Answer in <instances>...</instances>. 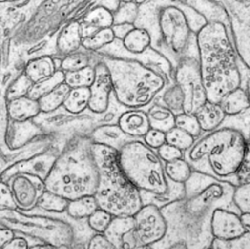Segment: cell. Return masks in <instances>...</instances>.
Segmentation results:
<instances>
[{
	"instance_id": "obj_1",
	"label": "cell",
	"mask_w": 250,
	"mask_h": 249,
	"mask_svg": "<svg viewBox=\"0 0 250 249\" xmlns=\"http://www.w3.org/2000/svg\"><path fill=\"white\" fill-rule=\"evenodd\" d=\"M185 197L160 208L167 222L163 240L151 249L211 248V221L217 209L241 213L234 201L236 187L193 170L185 183Z\"/></svg>"
},
{
	"instance_id": "obj_2",
	"label": "cell",
	"mask_w": 250,
	"mask_h": 249,
	"mask_svg": "<svg viewBox=\"0 0 250 249\" xmlns=\"http://www.w3.org/2000/svg\"><path fill=\"white\" fill-rule=\"evenodd\" d=\"M197 44L207 100L220 103L226 95L242 86L236 50L226 25L220 21L206 23L198 31Z\"/></svg>"
},
{
	"instance_id": "obj_3",
	"label": "cell",
	"mask_w": 250,
	"mask_h": 249,
	"mask_svg": "<svg viewBox=\"0 0 250 249\" xmlns=\"http://www.w3.org/2000/svg\"><path fill=\"white\" fill-rule=\"evenodd\" d=\"M250 137L233 126L222 124L219 128L203 133L184 158L192 169L239 187V172L248 150Z\"/></svg>"
},
{
	"instance_id": "obj_4",
	"label": "cell",
	"mask_w": 250,
	"mask_h": 249,
	"mask_svg": "<svg viewBox=\"0 0 250 249\" xmlns=\"http://www.w3.org/2000/svg\"><path fill=\"white\" fill-rule=\"evenodd\" d=\"M88 134H76L66 143L45 180V188L72 200L95 195L99 181L98 165Z\"/></svg>"
},
{
	"instance_id": "obj_5",
	"label": "cell",
	"mask_w": 250,
	"mask_h": 249,
	"mask_svg": "<svg viewBox=\"0 0 250 249\" xmlns=\"http://www.w3.org/2000/svg\"><path fill=\"white\" fill-rule=\"evenodd\" d=\"M92 151L99 172L95 197L100 209L114 216H134L144 205L141 192L123 172L118 151L94 143Z\"/></svg>"
},
{
	"instance_id": "obj_6",
	"label": "cell",
	"mask_w": 250,
	"mask_h": 249,
	"mask_svg": "<svg viewBox=\"0 0 250 249\" xmlns=\"http://www.w3.org/2000/svg\"><path fill=\"white\" fill-rule=\"evenodd\" d=\"M108 68L116 98L130 109L148 105L166 84L160 74L138 63L120 61L116 63L115 68Z\"/></svg>"
},
{
	"instance_id": "obj_7",
	"label": "cell",
	"mask_w": 250,
	"mask_h": 249,
	"mask_svg": "<svg viewBox=\"0 0 250 249\" xmlns=\"http://www.w3.org/2000/svg\"><path fill=\"white\" fill-rule=\"evenodd\" d=\"M119 162L128 179L140 190L163 194L168 189V179L163 160L144 142L132 140L119 152Z\"/></svg>"
},
{
	"instance_id": "obj_8",
	"label": "cell",
	"mask_w": 250,
	"mask_h": 249,
	"mask_svg": "<svg viewBox=\"0 0 250 249\" xmlns=\"http://www.w3.org/2000/svg\"><path fill=\"white\" fill-rule=\"evenodd\" d=\"M174 80L183 92L184 112L195 114L208 101L199 61L192 58L182 60L175 72Z\"/></svg>"
},
{
	"instance_id": "obj_9",
	"label": "cell",
	"mask_w": 250,
	"mask_h": 249,
	"mask_svg": "<svg viewBox=\"0 0 250 249\" xmlns=\"http://www.w3.org/2000/svg\"><path fill=\"white\" fill-rule=\"evenodd\" d=\"M133 216L138 249L151 248L166 236L167 222L158 206L144 204Z\"/></svg>"
},
{
	"instance_id": "obj_10",
	"label": "cell",
	"mask_w": 250,
	"mask_h": 249,
	"mask_svg": "<svg viewBox=\"0 0 250 249\" xmlns=\"http://www.w3.org/2000/svg\"><path fill=\"white\" fill-rule=\"evenodd\" d=\"M159 24L166 43L176 54L183 53L190 36V27L185 13L175 6H168L162 10Z\"/></svg>"
},
{
	"instance_id": "obj_11",
	"label": "cell",
	"mask_w": 250,
	"mask_h": 249,
	"mask_svg": "<svg viewBox=\"0 0 250 249\" xmlns=\"http://www.w3.org/2000/svg\"><path fill=\"white\" fill-rule=\"evenodd\" d=\"M12 192L18 209L30 211L38 206V200L46 190L45 179L38 174L21 173L12 179Z\"/></svg>"
},
{
	"instance_id": "obj_12",
	"label": "cell",
	"mask_w": 250,
	"mask_h": 249,
	"mask_svg": "<svg viewBox=\"0 0 250 249\" xmlns=\"http://www.w3.org/2000/svg\"><path fill=\"white\" fill-rule=\"evenodd\" d=\"M231 28L236 52L250 70V4H239L233 11Z\"/></svg>"
},
{
	"instance_id": "obj_13",
	"label": "cell",
	"mask_w": 250,
	"mask_h": 249,
	"mask_svg": "<svg viewBox=\"0 0 250 249\" xmlns=\"http://www.w3.org/2000/svg\"><path fill=\"white\" fill-rule=\"evenodd\" d=\"M95 77L91 85L89 109L95 114L108 111L110 96L113 92L112 78L108 65L100 62L95 66Z\"/></svg>"
},
{
	"instance_id": "obj_14",
	"label": "cell",
	"mask_w": 250,
	"mask_h": 249,
	"mask_svg": "<svg viewBox=\"0 0 250 249\" xmlns=\"http://www.w3.org/2000/svg\"><path fill=\"white\" fill-rule=\"evenodd\" d=\"M241 213L226 209H217L211 217L213 237L221 241H230L246 232L240 217Z\"/></svg>"
},
{
	"instance_id": "obj_15",
	"label": "cell",
	"mask_w": 250,
	"mask_h": 249,
	"mask_svg": "<svg viewBox=\"0 0 250 249\" xmlns=\"http://www.w3.org/2000/svg\"><path fill=\"white\" fill-rule=\"evenodd\" d=\"M133 216H114L104 235L115 249H138Z\"/></svg>"
},
{
	"instance_id": "obj_16",
	"label": "cell",
	"mask_w": 250,
	"mask_h": 249,
	"mask_svg": "<svg viewBox=\"0 0 250 249\" xmlns=\"http://www.w3.org/2000/svg\"><path fill=\"white\" fill-rule=\"evenodd\" d=\"M92 142L104 145L120 152L126 143L138 140L126 134L118 124H104L94 129L90 133Z\"/></svg>"
},
{
	"instance_id": "obj_17",
	"label": "cell",
	"mask_w": 250,
	"mask_h": 249,
	"mask_svg": "<svg viewBox=\"0 0 250 249\" xmlns=\"http://www.w3.org/2000/svg\"><path fill=\"white\" fill-rule=\"evenodd\" d=\"M118 125L126 134L135 139L144 138L151 129L147 113L135 108L125 111L120 115Z\"/></svg>"
},
{
	"instance_id": "obj_18",
	"label": "cell",
	"mask_w": 250,
	"mask_h": 249,
	"mask_svg": "<svg viewBox=\"0 0 250 249\" xmlns=\"http://www.w3.org/2000/svg\"><path fill=\"white\" fill-rule=\"evenodd\" d=\"M41 113L38 100L28 95L13 98L7 105V114L15 122H26L38 116Z\"/></svg>"
},
{
	"instance_id": "obj_19",
	"label": "cell",
	"mask_w": 250,
	"mask_h": 249,
	"mask_svg": "<svg viewBox=\"0 0 250 249\" xmlns=\"http://www.w3.org/2000/svg\"><path fill=\"white\" fill-rule=\"evenodd\" d=\"M83 39V26L78 21L70 22L59 34L57 48L59 52L67 56L79 51Z\"/></svg>"
},
{
	"instance_id": "obj_20",
	"label": "cell",
	"mask_w": 250,
	"mask_h": 249,
	"mask_svg": "<svg viewBox=\"0 0 250 249\" xmlns=\"http://www.w3.org/2000/svg\"><path fill=\"white\" fill-rule=\"evenodd\" d=\"M203 133L214 131L220 127L227 115L220 103L207 101L195 114Z\"/></svg>"
},
{
	"instance_id": "obj_21",
	"label": "cell",
	"mask_w": 250,
	"mask_h": 249,
	"mask_svg": "<svg viewBox=\"0 0 250 249\" xmlns=\"http://www.w3.org/2000/svg\"><path fill=\"white\" fill-rule=\"evenodd\" d=\"M56 71L55 63L50 57H42L32 60L25 68V74L33 83L48 78Z\"/></svg>"
},
{
	"instance_id": "obj_22",
	"label": "cell",
	"mask_w": 250,
	"mask_h": 249,
	"mask_svg": "<svg viewBox=\"0 0 250 249\" xmlns=\"http://www.w3.org/2000/svg\"><path fill=\"white\" fill-rule=\"evenodd\" d=\"M220 104L227 115H237L250 108L249 97L243 86L228 94L220 101Z\"/></svg>"
},
{
	"instance_id": "obj_23",
	"label": "cell",
	"mask_w": 250,
	"mask_h": 249,
	"mask_svg": "<svg viewBox=\"0 0 250 249\" xmlns=\"http://www.w3.org/2000/svg\"><path fill=\"white\" fill-rule=\"evenodd\" d=\"M147 115L151 128L166 133L175 127L176 114L165 105L155 104L148 110Z\"/></svg>"
},
{
	"instance_id": "obj_24",
	"label": "cell",
	"mask_w": 250,
	"mask_h": 249,
	"mask_svg": "<svg viewBox=\"0 0 250 249\" xmlns=\"http://www.w3.org/2000/svg\"><path fill=\"white\" fill-rule=\"evenodd\" d=\"M98 209L95 195H86L70 200L66 211L72 219L81 220L88 219Z\"/></svg>"
},
{
	"instance_id": "obj_25",
	"label": "cell",
	"mask_w": 250,
	"mask_h": 249,
	"mask_svg": "<svg viewBox=\"0 0 250 249\" xmlns=\"http://www.w3.org/2000/svg\"><path fill=\"white\" fill-rule=\"evenodd\" d=\"M71 88L62 83L38 99L41 113L50 114L63 106Z\"/></svg>"
},
{
	"instance_id": "obj_26",
	"label": "cell",
	"mask_w": 250,
	"mask_h": 249,
	"mask_svg": "<svg viewBox=\"0 0 250 249\" xmlns=\"http://www.w3.org/2000/svg\"><path fill=\"white\" fill-rule=\"evenodd\" d=\"M89 88H73L70 89L63 107L71 115H80L89 108Z\"/></svg>"
},
{
	"instance_id": "obj_27",
	"label": "cell",
	"mask_w": 250,
	"mask_h": 249,
	"mask_svg": "<svg viewBox=\"0 0 250 249\" xmlns=\"http://www.w3.org/2000/svg\"><path fill=\"white\" fill-rule=\"evenodd\" d=\"M83 27L98 30L114 25V13L104 6H98L88 12L83 19Z\"/></svg>"
},
{
	"instance_id": "obj_28",
	"label": "cell",
	"mask_w": 250,
	"mask_h": 249,
	"mask_svg": "<svg viewBox=\"0 0 250 249\" xmlns=\"http://www.w3.org/2000/svg\"><path fill=\"white\" fill-rule=\"evenodd\" d=\"M151 42L149 32L144 28L136 26L123 39L125 49L134 54L144 53L149 47Z\"/></svg>"
},
{
	"instance_id": "obj_29",
	"label": "cell",
	"mask_w": 250,
	"mask_h": 249,
	"mask_svg": "<svg viewBox=\"0 0 250 249\" xmlns=\"http://www.w3.org/2000/svg\"><path fill=\"white\" fill-rule=\"evenodd\" d=\"M64 77H65V73L63 70L61 69L57 70L56 73L48 78L33 83L28 92V96L38 100L40 98L49 93L59 85L64 83Z\"/></svg>"
},
{
	"instance_id": "obj_30",
	"label": "cell",
	"mask_w": 250,
	"mask_h": 249,
	"mask_svg": "<svg viewBox=\"0 0 250 249\" xmlns=\"http://www.w3.org/2000/svg\"><path fill=\"white\" fill-rule=\"evenodd\" d=\"M192 171L193 169L190 164L184 157L166 162L165 165L167 178L173 182L185 184L192 174Z\"/></svg>"
},
{
	"instance_id": "obj_31",
	"label": "cell",
	"mask_w": 250,
	"mask_h": 249,
	"mask_svg": "<svg viewBox=\"0 0 250 249\" xmlns=\"http://www.w3.org/2000/svg\"><path fill=\"white\" fill-rule=\"evenodd\" d=\"M115 39L111 27L100 29L83 38L82 47L88 51H98L114 42Z\"/></svg>"
},
{
	"instance_id": "obj_32",
	"label": "cell",
	"mask_w": 250,
	"mask_h": 249,
	"mask_svg": "<svg viewBox=\"0 0 250 249\" xmlns=\"http://www.w3.org/2000/svg\"><path fill=\"white\" fill-rule=\"evenodd\" d=\"M69 201L65 197L54 192L45 190L40 197L38 206L50 213H64L67 211Z\"/></svg>"
},
{
	"instance_id": "obj_33",
	"label": "cell",
	"mask_w": 250,
	"mask_h": 249,
	"mask_svg": "<svg viewBox=\"0 0 250 249\" xmlns=\"http://www.w3.org/2000/svg\"><path fill=\"white\" fill-rule=\"evenodd\" d=\"M147 193L151 197L150 202L148 203H153L159 208H161L171 202L180 200L185 197V184L173 182L168 179V189L164 194H154L149 192Z\"/></svg>"
},
{
	"instance_id": "obj_34",
	"label": "cell",
	"mask_w": 250,
	"mask_h": 249,
	"mask_svg": "<svg viewBox=\"0 0 250 249\" xmlns=\"http://www.w3.org/2000/svg\"><path fill=\"white\" fill-rule=\"evenodd\" d=\"M95 77V67L88 66L77 71L65 73L64 83L73 88H89Z\"/></svg>"
},
{
	"instance_id": "obj_35",
	"label": "cell",
	"mask_w": 250,
	"mask_h": 249,
	"mask_svg": "<svg viewBox=\"0 0 250 249\" xmlns=\"http://www.w3.org/2000/svg\"><path fill=\"white\" fill-rule=\"evenodd\" d=\"M162 98L165 106L173 111L176 115L184 112L185 97L179 85L174 83V85L166 89Z\"/></svg>"
},
{
	"instance_id": "obj_36",
	"label": "cell",
	"mask_w": 250,
	"mask_h": 249,
	"mask_svg": "<svg viewBox=\"0 0 250 249\" xmlns=\"http://www.w3.org/2000/svg\"><path fill=\"white\" fill-rule=\"evenodd\" d=\"M166 143L175 146L183 152L190 149L196 139L189 133L174 127L166 133Z\"/></svg>"
},
{
	"instance_id": "obj_37",
	"label": "cell",
	"mask_w": 250,
	"mask_h": 249,
	"mask_svg": "<svg viewBox=\"0 0 250 249\" xmlns=\"http://www.w3.org/2000/svg\"><path fill=\"white\" fill-rule=\"evenodd\" d=\"M175 127L189 133L195 139L198 138L203 134L201 126L195 114L185 112L176 114Z\"/></svg>"
},
{
	"instance_id": "obj_38",
	"label": "cell",
	"mask_w": 250,
	"mask_h": 249,
	"mask_svg": "<svg viewBox=\"0 0 250 249\" xmlns=\"http://www.w3.org/2000/svg\"><path fill=\"white\" fill-rule=\"evenodd\" d=\"M90 66V57L86 53L79 52L64 56L61 62V70L64 73L77 71Z\"/></svg>"
},
{
	"instance_id": "obj_39",
	"label": "cell",
	"mask_w": 250,
	"mask_h": 249,
	"mask_svg": "<svg viewBox=\"0 0 250 249\" xmlns=\"http://www.w3.org/2000/svg\"><path fill=\"white\" fill-rule=\"evenodd\" d=\"M138 6L134 1L123 2L118 10L114 13V24L124 23L134 24L139 13Z\"/></svg>"
},
{
	"instance_id": "obj_40",
	"label": "cell",
	"mask_w": 250,
	"mask_h": 249,
	"mask_svg": "<svg viewBox=\"0 0 250 249\" xmlns=\"http://www.w3.org/2000/svg\"><path fill=\"white\" fill-rule=\"evenodd\" d=\"M113 217L109 212L99 208L88 218V225L96 233H104Z\"/></svg>"
},
{
	"instance_id": "obj_41",
	"label": "cell",
	"mask_w": 250,
	"mask_h": 249,
	"mask_svg": "<svg viewBox=\"0 0 250 249\" xmlns=\"http://www.w3.org/2000/svg\"><path fill=\"white\" fill-rule=\"evenodd\" d=\"M210 249H250V233L246 232L241 236L230 241H221L214 238Z\"/></svg>"
},
{
	"instance_id": "obj_42",
	"label": "cell",
	"mask_w": 250,
	"mask_h": 249,
	"mask_svg": "<svg viewBox=\"0 0 250 249\" xmlns=\"http://www.w3.org/2000/svg\"><path fill=\"white\" fill-rule=\"evenodd\" d=\"M32 84L33 83L29 80V77L26 76L25 73L19 76L17 80L12 84L9 89L8 93H7L9 99L18 97V96H23V95H27L28 92Z\"/></svg>"
},
{
	"instance_id": "obj_43",
	"label": "cell",
	"mask_w": 250,
	"mask_h": 249,
	"mask_svg": "<svg viewBox=\"0 0 250 249\" xmlns=\"http://www.w3.org/2000/svg\"><path fill=\"white\" fill-rule=\"evenodd\" d=\"M234 201L242 212H250V184H242L236 187Z\"/></svg>"
},
{
	"instance_id": "obj_44",
	"label": "cell",
	"mask_w": 250,
	"mask_h": 249,
	"mask_svg": "<svg viewBox=\"0 0 250 249\" xmlns=\"http://www.w3.org/2000/svg\"><path fill=\"white\" fill-rule=\"evenodd\" d=\"M18 209L10 184L0 181V211H13Z\"/></svg>"
},
{
	"instance_id": "obj_45",
	"label": "cell",
	"mask_w": 250,
	"mask_h": 249,
	"mask_svg": "<svg viewBox=\"0 0 250 249\" xmlns=\"http://www.w3.org/2000/svg\"><path fill=\"white\" fill-rule=\"evenodd\" d=\"M144 140L148 147L157 150L166 143V133L151 128L144 136Z\"/></svg>"
},
{
	"instance_id": "obj_46",
	"label": "cell",
	"mask_w": 250,
	"mask_h": 249,
	"mask_svg": "<svg viewBox=\"0 0 250 249\" xmlns=\"http://www.w3.org/2000/svg\"><path fill=\"white\" fill-rule=\"evenodd\" d=\"M157 154L164 162H171L184 157V152L175 146L166 143L157 149Z\"/></svg>"
},
{
	"instance_id": "obj_47",
	"label": "cell",
	"mask_w": 250,
	"mask_h": 249,
	"mask_svg": "<svg viewBox=\"0 0 250 249\" xmlns=\"http://www.w3.org/2000/svg\"><path fill=\"white\" fill-rule=\"evenodd\" d=\"M87 249H114L115 247L104 233H96L88 243Z\"/></svg>"
},
{
	"instance_id": "obj_48",
	"label": "cell",
	"mask_w": 250,
	"mask_h": 249,
	"mask_svg": "<svg viewBox=\"0 0 250 249\" xmlns=\"http://www.w3.org/2000/svg\"><path fill=\"white\" fill-rule=\"evenodd\" d=\"M240 184H250V136L248 142V150L243 165L239 172Z\"/></svg>"
},
{
	"instance_id": "obj_49",
	"label": "cell",
	"mask_w": 250,
	"mask_h": 249,
	"mask_svg": "<svg viewBox=\"0 0 250 249\" xmlns=\"http://www.w3.org/2000/svg\"><path fill=\"white\" fill-rule=\"evenodd\" d=\"M135 26V25L132 23H116L111 26V29L114 32L115 38L123 41V39Z\"/></svg>"
},
{
	"instance_id": "obj_50",
	"label": "cell",
	"mask_w": 250,
	"mask_h": 249,
	"mask_svg": "<svg viewBox=\"0 0 250 249\" xmlns=\"http://www.w3.org/2000/svg\"><path fill=\"white\" fill-rule=\"evenodd\" d=\"M29 248V243L27 240L22 237L15 236L4 249H26Z\"/></svg>"
},
{
	"instance_id": "obj_51",
	"label": "cell",
	"mask_w": 250,
	"mask_h": 249,
	"mask_svg": "<svg viewBox=\"0 0 250 249\" xmlns=\"http://www.w3.org/2000/svg\"><path fill=\"white\" fill-rule=\"evenodd\" d=\"M15 235L14 232L9 228H0V249H4V247L13 239Z\"/></svg>"
},
{
	"instance_id": "obj_52",
	"label": "cell",
	"mask_w": 250,
	"mask_h": 249,
	"mask_svg": "<svg viewBox=\"0 0 250 249\" xmlns=\"http://www.w3.org/2000/svg\"><path fill=\"white\" fill-rule=\"evenodd\" d=\"M240 217L245 231L250 233V212H242Z\"/></svg>"
},
{
	"instance_id": "obj_53",
	"label": "cell",
	"mask_w": 250,
	"mask_h": 249,
	"mask_svg": "<svg viewBox=\"0 0 250 249\" xmlns=\"http://www.w3.org/2000/svg\"><path fill=\"white\" fill-rule=\"evenodd\" d=\"M246 90L247 94H248V97H249V99L250 101V77L247 80L246 84H245V87H244Z\"/></svg>"
},
{
	"instance_id": "obj_54",
	"label": "cell",
	"mask_w": 250,
	"mask_h": 249,
	"mask_svg": "<svg viewBox=\"0 0 250 249\" xmlns=\"http://www.w3.org/2000/svg\"><path fill=\"white\" fill-rule=\"evenodd\" d=\"M148 1V0H134L135 3L138 5H141V4H144L146 1Z\"/></svg>"
},
{
	"instance_id": "obj_55",
	"label": "cell",
	"mask_w": 250,
	"mask_h": 249,
	"mask_svg": "<svg viewBox=\"0 0 250 249\" xmlns=\"http://www.w3.org/2000/svg\"><path fill=\"white\" fill-rule=\"evenodd\" d=\"M2 52H1V47L0 45V68H1V59H2Z\"/></svg>"
},
{
	"instance_id": "obj_56",
	"label": "cell",
	"mask_w": 250,
	"mask_h": 249,
	"mask_svg": "<svg viewBox=\"0 0 250 249\" xmlns=\"http://www.w3.org/2000/svg\"><path fill=\"white\" fill-rule=\"evenodd\" d=\"M134 1V0H122V1L123 2H127V1Z\"/></svg>"
},
{
	"instance_id": "obj_57",
	"label": "cell",
	"mask_w": 250,
	"mask_h": 249,
	"mask_svg": "<svg viewBox=\"0 0 250 249\" xmlns=\"http://www.w3.org/2000/svg\"><path fill=\"white\" fill-rule=\"evenodd\" d=\"M6 1H15V0H6Z\"/></svg>"
}]
</instances>
